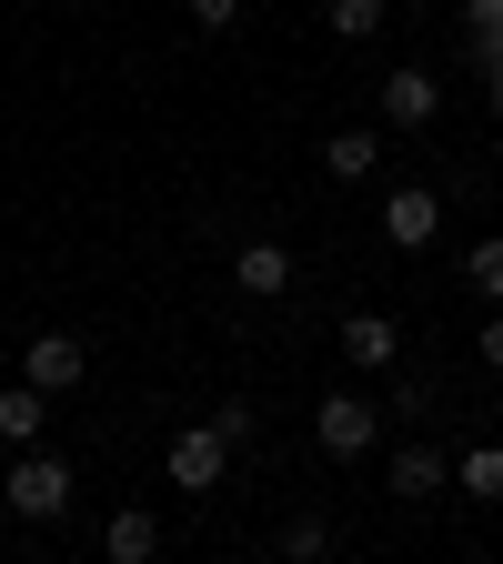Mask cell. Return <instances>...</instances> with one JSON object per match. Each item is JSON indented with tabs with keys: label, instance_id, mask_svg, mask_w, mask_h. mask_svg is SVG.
<instances>
[{
	"label": "cell",
	"instance_id": "obj_9",
	"mask_svg": "<svg viewBox=\"0 0 503 564\" xmlns=\"http://www.w3.org/2000/svg\"><path fill=\"white\" fill-rule=\"evenodd\" d=\"M242 293H252V303L293 293V252H282V242H242Z\"/></svg>",
	"mask_w": 503,
	"mask_h": 564
},
{
	"label": "cell",
	"instance_id": "obj_7",
	"mask_svg": "<svg viewBox=\"0 0 503 564\" xmlns=\"http://www.w3.org/2000/svg\"><path fill=\"white\" fill-rule=\"evenodd\" d=\"M342 352H352L363 373H393V364H403V333H393V313H352V323H342Z\"/></svg>",
	"mask_w": 503,
	"mask_h": 564
},
{
	"label": "cell",
	"instance_id": "obj_13",
	"mask_svg": "<svg viewBox=\"0 0 503 564\" xmlns=\"http://www.w3.org/2000/svg\"><path fill=\"white\" fill-rule=\"evenodd\" d=\"M453 474H463V494H483V505H503V444H473V454H463Z\"/></svg>",
	"mask_w": 503,
	"mask_h": 564
},
{
	"label": "cell",
	"instance_id": "obj_1",
	"mask_svg": "<svg viewBox=\"0 0 503 564\" xmlns=\"http://www.w3.org/2000/svg\"><path fill=\"white\" fill-rule=\"evenodd\" d=\"M0 505H11L21 524H51V514L70 505V464H61V454H21L11 474H0Z\"/></svg>",
	"mask_w": 503,
	"mask_h": 564
},
{
	"label": "cell",
	"instance_id": "obj_11",
	"mask_svg": "<svg viewBox=\"0 0 503 564\" xmlns=\"http://www.w3.org/2000/svg\"><path fill=\"white\" fill-rule=\"evenodd\" d=\"M41 423H51L41 383H11V393H0V434H11V444H41Z\"/></svg>",
	"mask_w": 503,
	"mask_h": 564
},
{
	"label": "cell",
	"instance_id": "obj_8",
	"mask_svg": "<svg viewBox=\"0 0 503 564\" xmlns=\"http://www.w3.org/2000/svg\"><path fill=\"white\" fill-rule=\"evenodd\" d=\"M322 172H332V182H373V172H383V141H373V131H332V141H322Z\"/></svg>",
	"mask_w": 503,
	"mask_h": 564
},
{
	"label": "cell",
	"instance_id": "obj_10",
	"mask_svg": "<svg viewBox=\"0 0 503 564\" xmlns=\"http://www.w3.org/2000/svg\"><path fill=\"white\" fill-rule=\"evenodd\" d=\"M152 554H162V514H152V505L111 514V564H152Z\"/></svg>",
	"mask_w": 503,
	"mask_h": 564
},
{
	"label": "cell",
	"instance_id": "obj_3",
	"mask_svg": "<svg viewBox=\"0 0 503 564\" xmlns=\"http://www.w3.org/2000/svg\"><path fill=\"white\" fill-rule=\"evenodd\" d=\"M373 111L393 121V131H423L444 111V91H434V70H383V91H373Z\"/></svg>",
	"mask_w": 503,
	"mask_h": 564
},
{
	"label": "cell",
	"instance_id": "obj_6",
	"mask_svg": "<svg viewBox=\"0 0 503 564\" xmlns=\"http://www.w3.org/2000/svg\"><path fill=\"white\" fill-rule=\"evenodd\" d=\"M222 434H211V423H201V434H172V484L182 494H211V484H222Z\"/></svg>",
	"mask_w": 503,
	"mask_h": 564
},
{
	"label": "cell",
	"instance_id": "obj_14",
	"mask_svg": "<svg viewBox=\"0 0 503 564\" xmlns=\"http://www.w3.org/2000/svg\"><path fill=\"white\" fill-rule=\"evenodd\" d=\"M463 282H473L483 303H503V242H473V252H463Z\"/></svg>",
	"mask_w": 503,
	"mask_h": 564
},
{
	"label": "cell",
	"instance_id": "obj_17",
	"mask_svg": "<svg viewBox=\"0 0 503 564\" xmlns=\"http://www.w3.org/2000/svg\"><path fill=\"white\" fill-rule=\"evenodd\" d=\"M483 373H503V303H493V323H483Z\"/></svg>",
	"mask_w": 503,
	"mask_h": 564
},
{
	"label": "cell",
	"instance_id": "obj_2",
	"mask_svg": "<svg viewBox=\"0 0 503 564\" xmlns=\"http://www.w3.org/2000/svg\"><path fill=\"white\" fill-rule=\"evenodd\" d=\"M313 434H322V454H332V464H352V454H373V434H383V413H373L363 393H322V413H313Z\"/></svg>",
	"mask_w": 503,
	"mask_h": 564
},
{
	"label": "cell",
	"instance_id": "obj_12",
	"mask_svg": "<svg viewBox=\"0 0 503 564\" xmlns=\"http://www.w3.org/2000/svg\"><path fill=\"white\" fill-rule=\"evenodd\" d=\"M434 484H444V454L434 444H403L393 454V494H434Z\"/></svg>",
	"mask_w": 503,
	"mask_h": 564
},
{
	"label": "cell",
	"instance_id": "obj_4",
	"mask_svg": "<svg viewBox=\"0 0 503 564\" xmlns=\"http://www.w3.org/2000/svg\"><path fill=\"white\" fill-rule=\"evenodd\" d=\"M81 364H91V343H81V333H31V352H21V373H31L41 393L81 383Z\"/></svg>",
	"mask_w": 503,
	"mask_h": 564
},
{
	"label": "cell",
	"instance_id": "obj_5",
	"mask_svg": "<svg viewBox=\"0 0 503 564\" xmlns=\"http://www.w3.org/2000/svg\"><path fill=\"white\" fill-rule=\"evenodd\" d=\"M444 232V202L434 192H423V182H403L393 202H383V242H403V252H423V242H434Z\"/></svg>",
	"mask_w": 503,
	"mask_h": 564
},
{
	"label": "cell",
	"instance_id": "obj_15",
	"mask_svg": "<svg viewBox=\"0 0 503 564\" xmlns=\"http://www.w3.org/2000/svg\"><path fill=\"white\" fill-rule=\"evenodd\" d=\"M332 31L342 41H373L383 31V0H332Z\"/></svg>",
	"mask_w": 503,
	"mask_h": 564
},
{
	"label": "cell",
	"instance_id": "obj_16",
	"mask_svg": "<svg viewBox=\"0 0 503 564\" xmlns=\"http://www.w3.org/2000/svg\"><path fill=\"white\" fill-rule=\"evenodd\" d=\"M192 21H201V31H232V21H242V0H192Z\"/></svg>",
	"mask_w": 503,
	"mask_h": 564
}]
</instances>
